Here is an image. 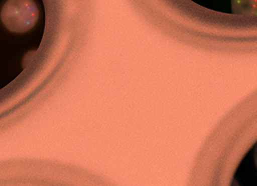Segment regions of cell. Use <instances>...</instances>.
I'll use <instances>...</instances> for the list:
<instances>
[{"mask_svg":"<svg viewBox=\"0 0 257 186\" xmlns=\"http://www.w3.org/2000/svg\"><path fill=\"white\" fill-rule=\"evenodd\" d=\"M31 2H26L25 6H21L22 2H20V6H15V2H9L5 9L3 10L2 20L5 22V24L15 32H24L30 30L34 24L37 18V10L36 7L30 8L28 5Z\"/></svg>","mask_w":257,"mask_h":186,"instance_id":"obj_1","label":"cell"},{"mask_svg":"<svg viewBox=\"0 0 257 186\" xmlns=\"http://www.w3.org/2000/svg\"><path fill=\"white\" fill-rule=\"evenodd\" d=\"M254 159H255V164H256L257 167V146L256 148H255V150H254Z\"/></svg>","mask_w":257,"mask_h":186,"instance_id":"obj_2","label":"cell"}]
</instances>
